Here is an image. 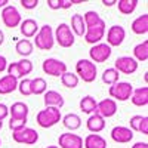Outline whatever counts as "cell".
Instances as JSON below:
<instances>
[{
	"mask_svg": "<svg viewBox=\"0 0 148 148\" xmlns=\"http://www.w3.org/2000/svg\"><path fill=\"white\" fill-rule=\"evenodd\" d=\"M9 116V107L6 104H0V121H3Z\"/></svg>",
	"mask_w": 148,
	"mask_h": 148,
	"instance_id": "cell-40",
	"label": "cell"
},
{
	"mask_svg": "<svg viewBox=\"0 0 148 148\" xmlns=\"http://www.w3.org/2000/svg\"><path fill=\"white\" fill-rule=\"evenodd\" d=\"M79 77L76 76L74 73H64L62 76H61V83H62L65 88H70V89H74V88H77V84H79Z\"/></svg>",
	"mask_w": 148,
	"mask_h": 148,
	"instance_id": "cell-32",
	"label": "cell"
},
{
	"mask_svg": "<svg viewBox=\"0 0 148 148\" xmlns=\"http://www.w3.org/2000/svg\"><path fill=\"white\" fill-rule=\"evenodd\" d=\"M125 37H126L125 28L121 25H113L107 31V45L110 47H117L125 42Z\"/></svg>",
	"mask_w": 148,
	"mask_h": 148,
	"instance_id": "cell-12",
	"label": "cell"
},
{
	"mask_svg": "<svg viewBox=\"0 0 148 148\" xmlns=\"http://www.w3.org/2000/svg\"><path fill=\"white\" fill-rule=\"evenodd\" d=\"M114 70H117L119 74H133L138 70V62L132 56H119L114 62Z\"/></svg>",
	"mask_w": 148,
	"mask_h": 148,
	"instance_id": "cell-11",
	"label": "cell"
},
{
	"mask_svg": "<svg viewBox=\"0 0 148 148\" xmlns=\"http://www.w3.org/2000/svg\"><path fill=\"white\" fill-rule=\"evenodd\" d=\"M43 95H45L43 101H45V105H46V107L62 108V107H64V104H65L62 95H61L59 92H56V90H46Z\"/></svg>",
	"mask_w": 148,
	"mask_h": 148,
	"instance_id": "cell-17",
	"label": "cell"
},
{
	"mask_svg": "<svg viewBox=\"0 0 148 148\" xmlns=\"http://www.w3.org/2000/svg\"><path fill=\"white\" fill-rule=\"evenodd\" d=\"M130 28H132V31H133L135 34H139V36L147 34V33H148V15L144 14V15L138 16L136 19L132 22Z\"/></svg>",
	"mask_w": 148,
	"mask_h": 148,
	"instance_id": "cell-23",
	"label": "cell"
},
{
	"mask_svg": "<svg viewBox=\"0 0 148 148\" xmlns=\"http://www.w3.org/2000/svg\"><path fill=\"white\" fill-rule=\"evenodd\" d=\"M2 21L8 28H15L21 24L22 18H21L19 10L14 5H8L6 8L2 9Z\"/></svg>",
	"mask_w": 148,
	"mask_h": 148,
	"instance_id": "cell-7",
	"label": "cell"
},
{
	"mask_svg": "<svg viewBox=\"0 0 148 148\" xmlns=\"http://www.w3.org/2000/svg\"><path fill=\"white\" fill-rule=\"evenodd\" d=\"M96 105H98V102H96V99L93 96H90V95H88V96H84V98H82L80 99V110L83 111L84 114H95L96 113Z\"/></svg>",
	"mask_w": 148,
	"mask_h": 148,
	"instance_id": "cell-27",
	"label": "cell"
},
{
	"mask_svg": "<svg viewBox=\"0 0 148 148\" xmlns=\"http://www.w3.org/2000/svg\"><path fill=\"white\" fill-rule=\"evenodd\" d=\"M3 42H5V34H3V31L0 30V46L3 45Z\"/></svg>",
	"mask_w": 148,
	"mask_h": 148,
	"instance_id": "cell-46",
	"label": "cell"
},
{
	"mask_svg": "<svg viewBox=\"0 0 148 148\" xmlns=\"http://www.w3.org/2000/svg\"><path fill=\"white\" fill-rule=\"evenodd\" d=\"M116 113H117V102L114 99H111V98H105L96 105V114H99L104 120L113 117Z\"/></svg>",
	"mask_w": 148,
	"mask_h": 148,
	"instance_id": "cell-13",
	"label": "cell"
},
{
	"mask_svg": "<svg viewBox=\"0 0 148 148\" xmlns=\"http://www.w3.org/2000/svg\"><path fill=\"white\" fill-rule=\"evenodd\" d=\"M16 89H18V79L9 76V74L0 77V95H9L15 92Z\"/></svg>",
	"mask_w": 148,
	"mask_h": 148,
	"instance_id": "cell-18",
	"label": "cell"
},
{
	"mask_svg": "<svg viewBox=\"0 0 148 148\" xmlns=\"http://www.w3.org/2000/svg\"><path fill=\"white\" fill-rule=\"evenodd\" d=\"M105 30H107V25H105V21L99 22L98 25L95 27H89V28H86V33H84V40L86 43H89V45H98V43H101V40L104 39V36H105Z\"/></svg>",
	"mask_w": 148,
	"mask_h": 148,
	"instance_id": "cell-9",
	"label": "cell"
},
{
	"mask_svg": "<svg viewBox=\"0 0 148 148\" xmlns=\"http://www.w3.org/2000/svg\"><path fill=\"white\" fill-rule=\"evenodd\" d=\"M47 6L51 8L52 10H58V9H61V6H59V0H47Z\"/></svg>",
	"mask_w": 148,
	"mask_h": 148,
	"instance_id": "cell-41",
	"label": "cell"
},
{
	"mask_svg": "<svg viewBox=\"0 0 148 148\" xmlns=\"http://www.w3.org/2000/svg\"><path fill=\"white\" fill-rule=\"evenodd\" d=\"M0 145H2V141H0Z\"/></svg>",
	"mask_w": 148,
	"mask_h": 148,
	"instance_id": "cell-50",
	"label": "cell"
},
{
	"mask_svg": "<svg viewBox=\"0 0 148 148\" xmlns=\"http://www.w3.org/2000/svg\"><path fill=\"white\" fill-rule=\"evenodd\" d=\"M84 148H107V141L99 133H90L83 141Z\"/></svg>",
	"mask_w": 148,
	"mask_h": 148,
	"instance_id": "cell-22",
	"label": "cell"
},
{
	"mask_svg": "<svg viewBox=\"0 0 148 148\" xmlns=\"http://www.w3.org/2000/svg\"><path fill=\"white\" fill-rule=\"evenodd\" d=\"M53 37H55V42L61 46V47H71L76 42V37H74L71 28L68 24L65 22H61L59 25L56 27L55 33H53Z\"/></svg>",
	"mask_w": 148,
	"mask_h": 148,
	"instance_id": "cell-5",
	"label": "cell"
},
{
	"mask_svg": "<svg viewBox=\"0 0 148 148\" xmlns=\"http://www.w3.org/2000/svg\"><path fill=\"white\" fill-rule=\"evenodd\" d=\"M2 127H3V121H0V130H2Z\"/></svg>",
	"mask_w": 148,
	"mask_h": 148,
	"instance_id": "cell-49",
	"label": "cell"
},
{
	"mask_svg": "<svg viewBox=\"0 0 148 148\" xmlns=\"http://www.w3.org/2000/svg\"><path fill=\"white\" fill-rule=\"evenodd\" d=\"M8 3H9L8 0H0V8H6V6H8Z\"/></svg>",
	"mask_w": 148,
	"mask_h": 148,
	"instance_id": "cell-47",
	"label": "cell"
},
{
	"mask_svg": "<svg viewBox=\"0 0 148 148\" xmlns=\"http://www.w3.org/2000/svg\"><path fill=\"white\" fill-rule=\"evenodd\" d=\"M83 21H84L86 28H89V27L98 25V24L102 22L104 19L99 16V14H98V12H95V10H88V12L83 15Z\"/></svg>",
	"mask_w": 148,
	"mask_h": 148,
	"instance_id": "cell-31",
	"label": "cell"
},
{
	"mask_svg": "<svg viewBox=\"0 0 148 148\" xmlns=\"http://www.w3.org/2000/svg\"><path fill=\"white\" fill-rule=\"evenodd\" d=\"M16 65H18V70H19L21 76H22L24 79H25L27 74H30V73L33 71V62H31L30 59H27V58H22L21 61H18Z\"/></svg>",
	"mask_w": 148,
	"mask_h": 148,
	"instance_id": "cell-34",
	"label": "cell"
},
{
	"mask_svg": "<svg viewBox=\"0 0 148 148\" xmlns=\"http://www.w3.org/2000/svg\"><path fill=\"white\" fill-rule=\"evenodd\" d=\"M59 6L61 9H68L73 6V0H59Z\"/></svg>",
	"mask_w": 148,
	"mask_h": 148,
	"instance_id": "cell-43",
	"label": "cell"
},
{
	"mask_svg": "<svg viewBox=\"0 0 148 148\" xmlns=\"http://www.w3.org/2000/svg\"><path fill=\"white\" fill-rule=\"evenodd\" d=\"M39 24H37L36 19L33 18H27V19H24L21 21L19 24V30H21V34L25 37V39H31V37H34L37 34V31H39Z\"/></svg>",
	"mask_w": 148,
	"mask_h": 148,
	"instance_id": "cell-16",
	"label": "cell"
},
{
	"mask_svg": "<svg viewBox=\"0 0 148 148\" xmlns=\"http://www.w3.org/2000/svg\"><path fill=\"white\" fill-rule=\"evenodd\" d=\"M138 6V0H117L119 12L123 15H130Z\"/></svg>",
	"mask_w": 148,
	"mask_h": 148,
	"instance_id": "cell-29",
	"label": "cell"
},
{
	"mask_svg": "<svg viewBox=\"0 0 148 148\" xmlns=\"http://www.w3.org/2000/svg\"><path fill=\"white\" fill-rule=\"evenodd\" d=\"M139 132L142 135H148V117L147 116L142 117V121H141V125H139Z\"/></svg>",
	"mask_w": 148,
	"mask_h": 148,
	"instance_id": "cell-39",
	"label": "cell"
},
{
	"mask_svg": "<svg viewBox=\"0 0 148 148\" xmlns=\"http://www.w3.org/2000/svg\"><path fill=\"white\" fill-rule=\"evenodd\" d=\"M21 6L27 10H31V9H36L37 5H39V0H21Z\"/></svg>",
	"mask_w": 148,
	"mask_h": 148,
	"instance_id": "cell-38",
	"label": "cell"
},
{
	"mask_svg": "<svg viewBox=\"0 0 148 148\" xmlns=\"http://www.w3.org/2000/svg\"><path fill=\"white\" fill-rule=\"evenodd\" d=\"M135 61H139V62H145L148 59V42H142L139 45H136L133 47V56H132Z\"/></svg>",
	"mask_w": 148,
	"mask_h": 148,
	"instance_id": "cell-28",
	"label": "cell"
},
{
	"mask_svg": "<svg viewBox=\"0 0 148 148\" xmlns=\"http://www.w3.org/2000/svg\"><path fill=\"white\" fill-rule=\"evenodd\" d=\"M43 73L47 76H53V77H61L64 73H67V64L61 59L56 58H47L43 61L42 64Z\"/></svg>",
	"mask_w": 148,
	"mask_h": 148,
	"instance_id": "cell-6",
	"label": "cell"
},
{
	"mask_svg": "<svg viewBox=\"0 0 148 148\" xmlns=\"http://www.w3.org/2000/svg\"><path fill=\"white\" fill-rule=\"evenodd\" d=\"M141 121H142V116H133V117H130V120H129L130 127H129V129H130L132 132H139Z\"/></svg>",
	"mask_w": 148,
	"mask_h": 148,
	"instance_id": "cell-37",
	"label": "cell"
},
{
	"mask_svg": "<svg viewBox=\"0 0 148 148\" xmlns=\"http://www.w3.org/2000/svg\"><path fill=\"white\" fill-rule=\"evenodd\" d=\"M61 120H62L64 127H65V129H68L70 132L77 130V129L82 126V119H80V116L74 114V113H68L67 116H64Z\"/></svg>",
	"mask_w": 148,
	"mask_h": 148,
	"instance_id": "cell-25",
	"label": "cell"
},
{
	"mask_svg": "<svg viewBox=\"0 0 148 148\" xmlns=\"http://www.w3.org/2000/svg\"><path fill=\"white\" fill-rule=\"evenodd\" d=\"M12 139L16 144H25V145H34L39 141V133L37 130L31 129V127H24L18 132L12 133Z\"/></svg>",
	"mask_w": 148,
	"mask_h": 148,
	"instance_id": "cell-8",
	"label": "cell"
},
{
	"mask_svg": "<svg viewBox=\"0 0 148 148\" xmlns=\"http://www.w3.org/2000/svg\"><path fill=\"white\" fill-rule=\"evenodd\" d=\"M28 105L24 104V102H15L12 104V107L9 108V113H10V119H15V120H25L28 119Z\"/></svg>",
	"mask_w": 148,
	"mask_h": 148,
	"instance_id": "cell-21",
	"label": "cell"
},
{
	"mask_svg": "<svg viewBox=\"0 0 148 148\" xmlns=\"http://www.w3.org/2000/svg\"><path fill=\"white\" fill-rule=\"evenodd\" d=\"M59 148H83V138L76 133H61L58 138Z\"/></svg>",
	"mask_w": 148,
	"mask_h": 148,
	"instance_id": "cell-14",
	"label": "cell"
},
{
	"mask_svg": "<svg viewBox=\"0 0 148 148\" xmlns=\"http://www.w3.org/2000/svg\"><path fill=\"white\" fill-rule=\"evenodd\" d=\"M27 121H28V119H25V120L10 119V120H9V127H10L12 132H18V130H21V129H24V127H27Z\"/></svg>",
	"mask_w": 148,
	"mask_h": 148,
	"instance_id": "cell-36",
	"label": "cell"
},
{
	"mask_svg": "<svg viewBox=\"0 0 148 148\" xmlns=\"http://www.w3.org/2000/svg\"><path fill=\"white\" fill-rule=\"evenodd\" d=\"M30 83H31V79H22L21 82H18V90L22 96H30L31 95Z\"/></svg>",
	"mask_w": 148,
	"mask_h": 148,
	"instance_id": "cell-35",
	"label": "cell"
},
{
	"mask_svg": "<svg viewBox=\"0 0 148 148\" xmlns=\"http://www.w3.org/2000/svg\"><path fill=\"white\" fill-rule=\"evenodd\" d=\"M119 77H120V74H119V71L114 70V68H107V70H104V73H102V82H104L105 84H110V86L116 84V83L119 82Z\"/></svg>",
	"mask_w": 148,
	"mask_h": 148,
	"instance_id": "cell-33",
	"label": "cell"
},
{
	"mask_svg": "<svg viewBox=\"0 0 148 148\" xmlns=\"http://www.w3.org/2000/svg\"><path fill=\"white\" fill-rule=\"evenodd\" d=\"M132 92H133V86L129 82H117L116 84L110 86V89H108L111 99L120 101V102H125V101L130 99Z\"/></svg>",
	"mask_w": 148,
	"mask_h": 148,
	"instance_id": "cell-4",
	"label": "cell"
},
{
	"mask_svg": "<svg viewBox=\"0 0 148 148\" xmlns=\"http://www.w3.org/2000/svg\"><path fill=\"white\" fill-rule=\"evenodd\" d=\"M71 31L74 36H80L83 37L84 33H86V25H84V21H83V15L80 14H76L71 16Z\"/></svg>",
	"mask_w": 148,
	"mask_h": 148,
	"instance_id": "cell-24",
	"label": "cell"
},
{
	"mask_svg": "<svg viewBox=\"0 0 148 148\" xmlns=\"http://www.w3.org/2000/svg\"><path fill=\"white\" fill-rule=\"evenodd\" d=\"M47 89V84H46V80L43 77H36V79H31V83H30V90H31V95H43Z\"/></svg>",
	"mask_w": 148,
	"mask_h": 148,
	"instance_id": "cell-30",
	"label": "cell"
},
{
	"mask_svg": "<svg viewBox=\"0 0 148 148\" xmlns=\"http://www.w3.org/2000/svg\"><path fill=\"white\" fill-rule=\"evenodd\" d=\"M116 3H117V0H102V5L104 6H108V8L110 6H114Z\"/></svg>",
	"mask_w": 148,
	"mask_h": 148,
	"instance_id": "cell-44",
	"label": "cell"
},
{
	"mask_svg": "<svg viewBox=\"0 0 148 148\" xmlns=\"http://www.w3.org/2000/svg\"><path fill=\"white\" fill-rule=\"evenodd\" d=\"M132 148H148V144L147 142H136Z\"/></svg>",
	"mask_w": 148,
	"mask_h": 148,
	"instance_id": "cell-45",
	"label": "cell"
},
{
	"mask_svg": "<svg viewBox=\"0 0 148 148\" xmlns=\"http://www.w3.org/2000/svg\"><path fill=\"white\" fill-rule=\"evenodd\" d=\"M62 116H61V110L59 108H53V107H46L45 110L39 111L36 116V121L37 125L43 129H49L55 126L56 123L61 121Z\"/></svg>",
	"mask_w": 148,
	"mask_h": 148,
	"instance_id": "cell-1",
	"label": "cell"
},
{
	"mask_svg": "<svg viewBox=\"0 0 148 148\" xmlns=\"http://www.w3.org/2000/svg\"><path fill=\"white\" fill-rule=\"evenodd\" d=\"M33 49H34V45L27 40V39H21V40H16V45H15V51L18 55H21L22 58H27L33 53Z\"/></svg>",
	"mask_w": 148,
	"mask_h": 148,
	"instance_id": "cell-26",
	"label": "cell"
},
{
	"mask_svg": "<svg viewBox=\"0 0 148 148\" xmlns=\"http://www.w3.org/2000/svg\"><path fill=\"white\" fill-rule=\"evenodd\" d=\"M34 45L37 49H40V51H51L55 45V37H53V30L51 25H47L45 24L43 27L39 28L37 34L34 36Z\"/></svg>",
	"mask_w": 148,
	"mask_h": 148,
	"instance_id": "cell-2",
	"label": "cell"
},
{
	"mask_svg": "<svg viewBox=\"0 0 148 148\" xmlns=\"http://www.w3.org/2000/svg\"><path fill=\"white\" fill-rule=\"evenodd\" d=\"M46 148H59V147H58V145H47Z\"/></svg>",
	"mask_w": 148,
	"mask_h": 148,
	"instance_id": "cell-48",
	"label": "cell"
},
{
	"mask_svg": "<svg viewBox=\"0 0 148 148\" xmlns=\"http://www.w3.org/2000/svg\"><path fill=\"white\" fill-rule=\"evenodd\" d=\"M86 127H88V130L92 132V133H99L105 129V120L96 113L90 114L88 121H86Z\"/></svg>",
	"mask_w": 148,
	"mask_h": 148,
	"instance_id": "cell-19",
	"label": "cell"
},
{
	"mask_svg": "<svg viewBox=\"0 0 148 148\" xmlns=\"http://www.w3.org/2000/svg\"><path fill=\"white\" fill-rule=\"evenodd\" d=\"M113 51L111 47L107 45V43H98V45H93L89 51V56H90V61L93 64L96 62H105V61L111 56Z\"/></svg>",
	"mask_w": 148,
	"mask_h": 148,
	"instance_id": "cell-10",
	"label": "cell"
},
{
	"mask_svg": "<svg viewBox=\"0 0 148 148\" xmlns=\"http://www.w3.org/2000/svg\"><path fill=\"white\" fill-rule=\"evenodd\" d=\"M6 68H8V61L3 55H0V73L6 71Z\"/></svg>",
	"mask_w": 148,
	"mask_h": 148,
	"instance_id": "cell-42",
	"label": "cell"
},
{
	"mask_svg": "<svg viewBox=\"0 0 148 148\" xmlns=\"http://www.w3.org/2000/svg\"><path fill=\"white\" fill-rule=\"evenodd\" d=\"M96 64H93L90 59H79L76 64V76L79 80L82 79L84 83H92L96 79Z\"/></svg>",
	"mask_w": 148,
	"mask_h": 148,
	"instance_id": "cell-3",
	"label": "cell"
},
{
	"mask_svg": "<svg viewBox=\"0 0 148 148\" xmlns=\"http://www.w3.org/2000/svg\"><path fill=\"white\" fill-rule=\"evenodd\" d=\"M130 101H132L133 105H136V107H145L148 104V88H147V86L133 89L132 96H130Z\"/></svg>",
	"mask_w": 148,
	"mask_h": 148,
	"instance_id": "cell-20",
	"label": "cell"
},
{
	"mask_svg": "<svg viewBox=\"0 0 148 148\" xmlns=\"http://www.w3.org/2000/svg\"><path fill=\"white\" fill-rule=\"evenodd\" d=\"M111 139L117 144H127L133 139V132L126 126H116L111 129Z\"/></svg>",
	"mask_w": 148,
	"mask_h": 148,
	"instance_id": "cell-15",
	"label": "cell"
}]
</instances>
